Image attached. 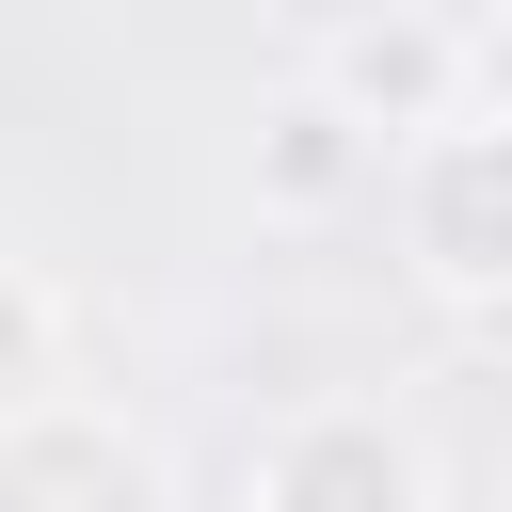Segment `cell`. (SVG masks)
<instances>
[{"mask_svg": "<svg viewBox=\"0 0 512 512\" xmlns=\"http://www.w3.org/2000/svg\"><path fill=\"white\" fill-rule=\"evenodd\" d=\"M464 112H480V128H512V0H480V16H464Z\"/></svg>", "mask_w": 512, "mask_h": 512, "instance_id": "cell-7", "label": "cell"}, {"mask_svg": "<svg viewBox=\"0 0 512 512\" xmlns=\"http://www.w3.org/2000/svg\"><path fill=\"white\" fill-rule=\"evenodd\" d=\"M368 176H384V144H368V128H352L320 80L256 112V208H272V224H320V208H352Z\"/></svg>", "mask_w": 512, "mask_h": 512, "instance_id": "cell-5", "label": "cell"}, {"mask_svg": "<svg viewBox=\"0 0 512 512\" xmlns=\"http://www.w3.org/2000/svg\"><path fill=\"white\" fill-rule=\"evenodd\" d=\"M400 256L448 304H512V128L448 112L400 144Z\"/></svg>", "mask_w": 512, "mask_h": 512, "instance_id": "cell-1", "label": "cell"}, {"mask_svg": "<svg viewBox=\"0 0 512 512\" xmlns=\"http://www.w3.org/2000/svg\"><path fill=\"white\" fill-rule=\"evenodd\" d=\"M320 96H336L368 144H416V128H448V112H464V32L384 0V16H352V32L320 48Z\"/></svg>", "mask_w": 512, "mask_h": 512, "instance_id": "cell-4", "label": "cell"}, {"mask_svg": "<svg viewBox=\"0 0 512 512\" xmlns=\"http://www.w3.org/2000/svg\"><path fill=\"white\" fill-rule=\"evenodd\" d=\"M0 512H176V464H160L144 416L48 384V400L0 416Z\"/></svg>", "mask_w": 512, "mask_h": 512, "instance_id": "cell-3", "label": "cell"}, {"mask_svg": "<svg viewBox=\"0 0 512 512\" xmlns=\"http://www.w3.org/2000/svg\"><path fill=\"white\" fill-rule=\"evenodd\" d=\"M256 512H432V432L400 400H288L256 432Z\"/></svg>", "mask_w": 512, "mask_h": 512, "instance_id": "cell-2", "label": "cell"}, {"mask_svg": "<svg viewBox=\"0 0 512 512\" xmlns=\"http://www.w3.org/2000/svg\"><path fill=\"white\" fill-rule=\"evenodd\" d=\"M48 384H64V288H48L32 256H0V416L48 400Z\"/></svg>", "mask_w": 512, "mask_h": 512, "instance_id": "cell-6", "label": "cell"}]
</instances>
